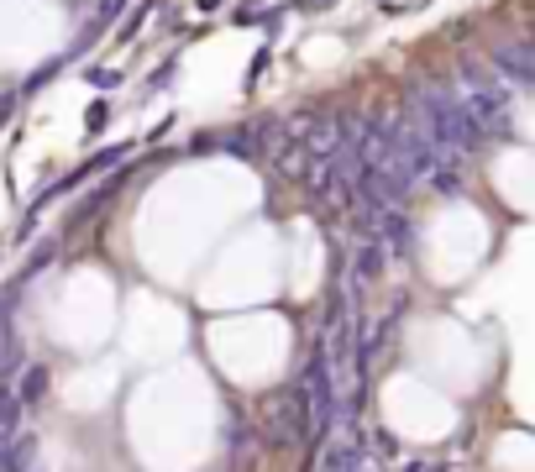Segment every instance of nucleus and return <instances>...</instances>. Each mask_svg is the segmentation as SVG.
<instances>
[{
    "instance_id": "obj_1",
    "label": "nucleus",
    "mask_w": 535,
    "mask_h": 472,
    "mask_svg": "<svg viewBox=\"0 0 535 472\" xmlns=\"http://www.w3.org/2000/svg\"><path fill=\"white\" fill-rule=\"evenodd\" d=\"M415 116H420V127L430 131V142L447 152V158L478 152L483 142H489V127H483L478 110L462 100V89H451V85L415 89Z\"/></svg>"
},
{
    "instance_id": "obj_2",
    "label": "nucleus",
    "mask_w": 535,
    "mask_h": 472,
    "mask_svg": "<svg viewBox=\"0 0 535 472\" xmlns=\"http://www.w3.org/2000/svg\"><path fill=\"white\" fill-rule=\"evenodd\" d=\"M457 89H462V100H468L472 110H478V121L489 127V137H509L514 121H509V85L499 79V68H483L472 64V58H462L457 64Z\"/></svg>"
},
{
    "instance_id": "obj_3",
    "label": "nucleus",
    "mask_w": 535,
    "mask_h": 472,
    "mask_svg": "<svg viewBox=\"0 0 535 472\" xmlns=\"http://www.w3.org/2000/svg\"><path fill=\"white\" fill-rule=\"evenodd\" d=\"M489 64L499 68L504 85H535V43H499Z\"/></svg>"
},
{
    "instance_id": "obj_4",
    "label": "nucleus",
    "mask_w": 535,
    "mask_h": 472,
    "mask_svg": "<svg viewBox=\"0 0 535 472\" xmlns=\"http://www.w3.org/2000/svg\"><path fill=\"white\" fill-rule=\"evenodd\" d=\"M37 441L32 436H16V441H5L0 446V472H37Z\"/></svg>"
},
{
    "instance_id": "obj_5",
    "label": "nucleus",
    "mask_w": 535,
    "mask_h": 472,
    "mask_svg": "<svg viewBox=\"0 0 535 472\" xmlns=\"http://www.w3.org/2000/svg\"><path fill=\"white\" fill-rule=\"evenodd\" d=\"M268 121L262 127H252V131H226L221 137V152H236V158H262V148H268Z\"/></svg>"
},
{
    "instance_id": "obj_6",
    "label": "nucleus",
    "mask_w": 535,
    "mask_h": 472,
    "mask_svg": "<svg viewBox=\"0 0 535 472\" xmlns=\"http://www.w3.org/2000/svg\"><path fill=\"white\" fill-rule=\"evenodd\" d=\"M11 394H16L22 405H37V399L47 394V367H43V363H32V367L22 373V384L11 388Z\"/></svg>"
},
{
    "instance_id": "obj_7",
    "label": "nucleus",
    "mask_w": 535,
    "mask_h": 472,
    "mask_svg": "<svg viewBox=\"0 0 535 472\" xmlns=\"http://www.w3.org/2000/svg\"><path fill=\"white\" fill-rule=\"evenodd\" d=\"M384 258H388V247L373 236V241H363V252H357V283H367L378 268H384Z\"/></svg>"
},
{
    "instance_id": "obj_8",
    "label": "nucleus",
    "mask_w": 535,
    "mask_h": 472,
    "mask_svg": "<svg viewBox=\"0 0 535 472\" xmlns=\"http://www.w3.org/2000/svg\"><path fill=\"white\" fill-rule=\"evenodd\" d=\"M121 158H127V148H106V152H95V158H89L85 169H79V184H85V179H95V173L116 169V163H121Z\"/></svg>"
},
{
    "instance_id": "obj_9",
    "label": "nucleus",
    "mask_w": 535,
    "mask_h": 472,
    "mask_svg": "<svg viewBox=\"0 0 535 472\" xmlns=\"http://www.w3.org/2000/svg\"><path fill=\"white\" fill-rule=\"evenodd\" d=\"M430 184H436V190H441V194H457V190H462V179H457V163H451V158H447L441 169L430 173Z\"/></svg>"
},
{
    "instance_id": "obj_10",
    "label": "nucleus",
    "mask_w": 535,
    "mask_h": 472,
    "mask_svg": "<svg viewBox=\"0 0 535 472\" xmlns=\"http://www.w3.org/2000/svg\"><path fill=\"white\" fill-rule=\"evenodd\" d=\"M148 11H152V5H137V16H131V22H121V43H127V37H137V26L148 22Z\"/></svg>"
},
{
    "instance_id": "obj_11",
    "label": "nucleus",
    "mask_w": 535,
    "mask_h": 472,
    "mask_svg": "<svg viewBox=\"0 0 535 472\" xmlns=\"http://www.w3.org/2000/svg\"><path fill=\"white\" fill-rule=\"evenodd\" d=\"M106 116H110L106 106H89V131H100V127H106Z\"/></svg>"
},
{
    "instance_id": "obj_12",
    "label": "nucleus",
    "mask_w": 535,
    "mask_h": 472,
    "mask_svg": "<svg viewBox=\"0 0 535 472\" xmlns=\"http://www.w3.org/2000/svg\"><path fill=\"white\" fill-rule=\"evenodd\" d=\"M300 5H325V0H300Z\"/></svg>"
},
{
    "instance_id": "obj_13",
    "label": "nucleus",
    "mask_w": 535,
    "mask_h": 472,
    "mask_svg": "<svg viewBox=\"0 0 535 472\" xmlns=\"http://www.w3.org/2000/svg\"><path fill=\"white\" fill-rule=\"evenodd\" d=\"M37 472H43V467H37Z\"/></svg>"
}]
</instances>
